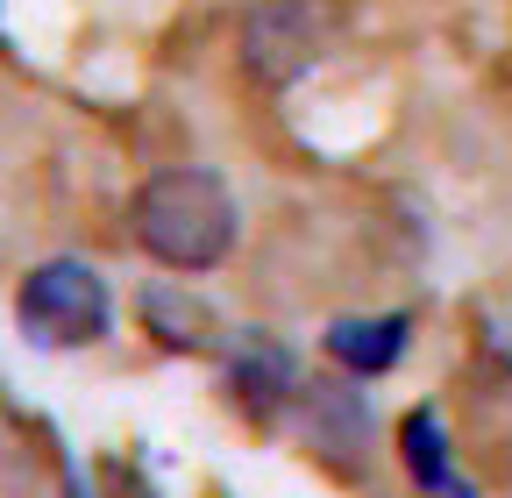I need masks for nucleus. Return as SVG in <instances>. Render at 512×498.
<instances>
[{"label": "nucleus", "instance_id": "nucleus-4", "mask_svg": "<svg viewBox=\"0 0 512 498\" xmlns=\"http://www.w3.org/2000/svg\"><path fill=\"white\" fill-rule=\"evenodd\" d=\"M413 321L406 314H370V321H335L328 328V356L349 370V378H384L399 356H406Z\"/></svg>", "mask_w": 512, "mask_h": 498}, {"label": "nucleus", "instance_id": "nucleus-2", "mask_svg": "<svg viewBox=\"0 0 512 498\" xmlns=\"http://www.w3.org/2000/svg\"><path fill=\"white\" fill-rule=\"evenodd\" d=\"M15 321L36 349H93L114 321V292L93 264L79 257H50L22 278L15 292Z\"/></svg>", "mask_w": 512, "mask_h": 498}, {"label": "nucleus", "instance_id": "nucleus-3", "mask_svg": "<svg viewBox=\"0 0 512 498\" xmlns=\"http://www.w3.org/2000/svg\"><path fill=\"white\" fill-rule=\"evenodd\" d=\"M342 29V0H256L242 15V57L264 86H292L328 57Z\"/></svg>", "mask_w": 512, "mask_h": 498}, {"label": "nucleus", "instance_id": "nucleus-1", "mask_svg": "<svg viewBox=\"0 0 512 498\" xmlns=\"http://www.w3.org/2000/svg\"><path fill=\"white\" fill-rule=\"evenodd\" d=\"M242 235V214H235V193L214 178V171H157L143 178L136 193V242L164 271H214L228 264V249Z\"/></svg>", "mask_w": 512, "mask_h": 498}, {"label": "nucleus", "instance_id": "nucleus-5", "mask_svg": "<svg viewBox=\"0 0 512 498\" xmlns=\"http://www.w3.org/2000/svg\"><path fill=\"white\" fill-rule=\"evenodd\" d=\"M399 456H406V470H413V484L427 491V498H470V484L456 477V456H448V434H441V413L434 406H413L406 420H399Z\"/></svg>", "mask_w": 512, "mask_h": 498}, {"label": "nucleus", "instance_id": "nucleus-6", "mask_svg": "<svg viewBox=\"0 0 512 498\" xmlns=\"http://www.w3.org/2000/svg\"><path fill=\"white\" fill-rule=\"evenodd\" d=\"M235 385L249 392V406H278L292 392V356L278 342H249V356L235 363Z\"/></svg>", "mask_w": 512, "mask_h": 498}]
</instances>
